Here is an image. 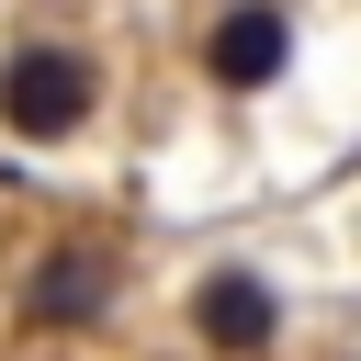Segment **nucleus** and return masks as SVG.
I'll list each match as a JSON object with an SVG mask.
<instances>
[{
    "label": "nucleus",
    "mask_w": 361,
    "mask_h": 361,
    "mask_svg": "<svg viewBox=\"0 0 361 361\" xmlns=\"http://www.w3.org/2000/svg\"><path fill=\"white\" fill-rule=\"evenodd\" d=\"M90 102H102V68H90L79 45H11V56H0V124H11L23 147L79 135Z\"/></svg>",
    "instance_id": "1"
},
{
    "label": "nucleus",
    "mask_w": 361,
    "mask_h": 361,
    "mask_svg": "<svg viewBox=\"0 0 361 361\" xmlns=\"http://www.w3.org/2000/svg\"><path fill=\"white\" fill-rule=\"evenodd\" d=\"M282 56H293L282 0H226V11H214V34H203L214 90H271V79H282Z\"/></svg>",
    "instance_id": "2"
},
{
    "label": "nucleus",
    "mask_w": 361,
    "mask_h": 361,
    "mask_svg": "<svg viewBox=\"0 0 361 361\" xmlns=\"http://www.w3.org/2000/svg\"><path fill=\"white\" fill-rule=\"evenodd\" d=\"M192 327H203V350H214V361H259V350H271V327H282V305H271V282H259V271H214V282L192 293Z\"/></svg>",
    "instance_id": "3"
},
{
    "label": "nucleus",
    "mask_w": 361,
    "mask_h": 361,
    "mask_svg": "<svg viewBox=\"0 0 361 361\" xmlns=\"http://www.w3.org/2000/svg\"><path fill=\"white\" fill-rule=\"evenodd\" d=\"M102 305H113V259H90V248L34 259V282H23V316H34V327H90Z\"/></svg>",
    "instance_id": "4"
}]
</instances>
